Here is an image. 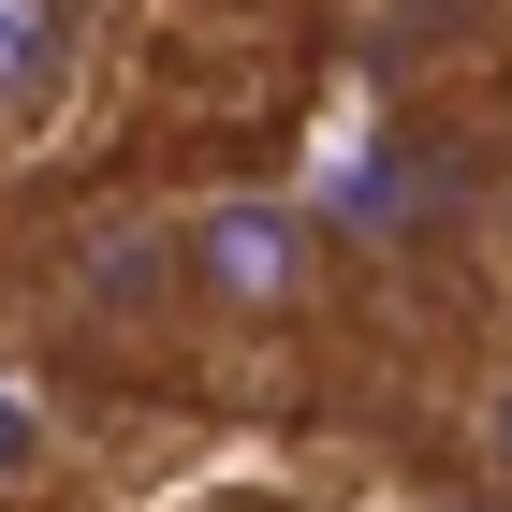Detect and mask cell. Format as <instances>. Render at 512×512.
I'll return each instance as SVG.
<instances>
[{"mask_svg":"<svg viewBox=\"0 0 512 512\" xmlns=\"http://www.w3.org/2000/svg\"><path fill=\"white\" fill-rule=\"evenodd\" d=\"M59 308L88 337H176V220L147 205H88L59 235Z\"/></svg>","mask_w":512,"mask_h":512,"instance_id":"obj_2","label":"cell"},{"mask_svg":"<svg viewBox=\"0 0 512 512\" xmlns=\"http://www.w3.org/2000/svg\"><path fill=\"white\" fill-rule=\"evenodd\" d=\"M469 454H483V483H498V498H512V366H498V381H483V410H469Z\"/></svg>","mask_w":512,"mask_h":512,"instance_id":"obj_5","label":"cell"},{"mask_svg":"<svg viewBox=\"0 0 512 512\" xmlns=\"http://www.w3.org/2000/svg\"><path fill=\"white\" fill-rule=\"evenodd\" d=\"M308 308V220L293 205H191L176 220V337H278Z\"/></svg>","mask_w":512,"mask_h":512,"instance_id":"obj_1","label":"cell"},{"mask_svg":"<svg viewBox=\"0 0 512 512\" xmlns=\"http://www.w3.org/2000/svg\"><path fill=\"white\" fill-rule=\"evenodd\" d=\"M454 220H483V176L439 147V132H366V147H352V235H366V249L425 264Z\"/></svg>","mask_w":512,"mask_h":512,"instance_id":"obj_3","label":"cell"},{"mask_svg":"<svg viewBox=\"0 0 512 512\" xmlns=\"http://www.w3.org/2000/svg\"><path fill=\"white\" fill-rule=\"evenodd\" d=\"M483 220H498V249H512V161H498V191H483Z\"/></svg>","mask_w":512,"mask_h":512,"instance_id":"obj_6","label":"cell"},{"mask_svg":"<svg viewBox=\"0 0 512 512\" xmlns=\"http://www.w3.org/2000/svg\"><path fill=\"white\" fill-rule=\"evenodd\" d=\"M74 44H88V15H74V0H0V132L59 118V88H74Z\"/></svg>","mask_w":512,"mask_h":512,"instance_id":"obj_4","label":"cell"}]
</instances>
